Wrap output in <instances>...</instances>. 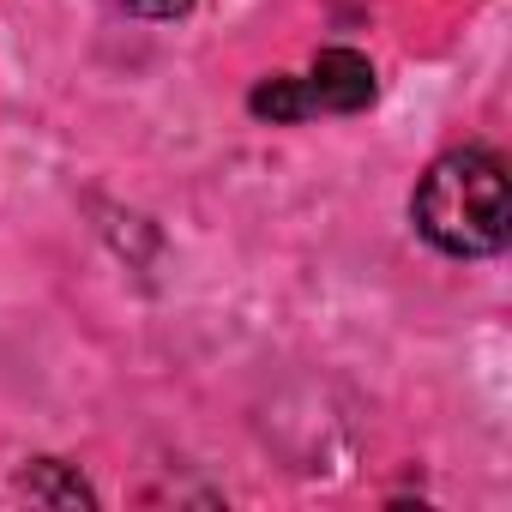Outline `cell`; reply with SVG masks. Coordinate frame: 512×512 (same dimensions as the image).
<instances>
[{
	"instance_id": "obj_5",
	"label": "cell",
	"mask_w": 512,
	"mask_h": 512,
	"mask_svg": "<svg viewBox=\"0 0 512 512\" xmlns=\"http://www.w3.org/2000/svg\"><path fill=\"white\" fill-rule=\"evenodd\" d=\"M121 13H133V19H181L193 0H115Z\"/></svg>"
},
{
	"instance_id": "obj_2",
	"label": "cell",
	"mask_w": 512,
	"mask_h": 512,
	"mask_svg": "<svg viewBox=\"0 0 512 512\" xmlns=\"http://www.w3.org/2000/svg\"><path fill=\"white\" fill-rule=\"evenodd\" d=\"M302 91H308V109L356 115V109L374 103V67L356 49H320L314 67H308V79H302Z\"/></svg>"
},
{
	"instance_id": "obj_3",
	"label": "cell",
	"mask_w": 512,
	"mask_h": 512,
	"mask_svg": "<svg viewBox=\"0 0 512 512\" xmlns=\"http://www.w3.org/2000/svg\"><path fill=\"white\" fill-rule=\"evenodd\" d=\"M13 494H19V500H31V506H97L91 482H85V476H73L61 458H37V464H25V470H19V482H13Z\"/></svg>"
},
{
	"instance_id": "obj_4",
	"label": "cell",
	"mask_w": 512,
	"mask_h": 512,
	"mask_svg": "<svg viewBox=\"0 0 512 512\" xmlns=\"http://www.w3.org/2000/svg\"><path fill=\"white\" fill-rule=\"evenodd\" d=\"M247 109L260 115V121H272V127H290V121L314 115V109H308V91H302V79H290V73H272V79H260V85H253V97H247Z\"/></svg>"
},
{
	"instance_id": "obj_1",
	"label": "cell",
	"mask_w": 512,
	"mask_h": 512,
	"mask_svg": "<svg viewBox=\"0 0 512 512\" xmlns=\"http://www.w3.org/2000/svg\"><path fill=\"white\" fill-rule=\"evenodd\" d=\"M410 217L422 241H434L452 260H488L512 235V199H506V163L482 145L446 151L428 163Z\"/></svg>"
}]
</instances>
